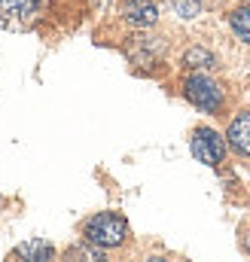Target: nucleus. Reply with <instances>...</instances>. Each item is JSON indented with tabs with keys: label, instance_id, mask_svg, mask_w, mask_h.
I'll return each mask as SVG.
<instances>
[{
	"label": "nucleus",
	"instance_id": "nucleus-1",
	"mask_svg": "<svg viewBox=\"0 0 250 262\" xmlns=\"http://www.w3.org/2000/svg\"><path fill=\"white\" fill-rule=\"evenodd\" d=\"M86 241L98 247H119L128 235V223L119 213H98L86 223Z\"/></svg>",
	"mask_w": 250,
	"mask_h": 262
},
{
	"label": "nucleus",
	"instance_id": "nucleus-2",
	"mask_svg": "<svg viewBox=\"0 0 250 262\" xmlns=\"http://www.w3.org/2000/svg\"><path fill=\"white\" fill-rule=\"evenodd\" d=\"M183 95H186L198 110H204V113H217L223 107V92L207 76H189L186 82H183Z\"/></svg>",
	"mask_w": 250,
	"mask_h": 262
},
{
	"label": "nucleus",
	"instance_id": "nucleus-3",
	"mask_svg": "<svg viewBox=\"0 0 250 262\" xmlns=\"http://www.w3.org/2000/svg\"><path fill=\"white\" fill-rule=\"evenodd\" d=\"M189 146H192V156H195L198 162L211 165V168H217V165L226 159V143H223V137L214 128H195Z\"/></svg>",
	"mask_w": 250,
	"mask_h": 262
},
{
	"label": "nucleus",
	"instance_id": "nucleus-4",
	"mask_svg": "<svg viewBox=\"0 0 250 262\" xmlns=\"http://www.w3.org/2000/svg\"><path fill=\"white\" fill-rule=\"evenodd\" d=\"M46 0H0V25L3 28H28Z\"/></svg>",
	"mask_w": 250,
	"mask_h": 262
},
{
	"label": "nucleus",
	"instance_id": "nucleus-5",
	"mask_svg": "<svg viewBox=\"0 0 250 262\" xmlns=\"http://www.w3.org/2000/svg\"><path fill=\"white\" fill-rule=\"evenodd\" d=\"M122 15H125V21L134 25V28H150L159 18V9H156L153 0H125Z\"/></svg>",
	"mask_w": 250,
	"mask_h": 262
},
{
	"label": "nucleus",
	"instance_id": "nucleus-6",
	"mask_svg": "<svg viewBox=\"0 0 250 262\" xmlns=\"http://www.w3.org/2000/svg\"><path fill=\"white\" fill-rule=\"evenodd\" d=\"M226 140H229V146H232L238 156H250V110L238 113V116L229 122Z\"/></svg>",
	"mask_w": 250,
	"mask_h": 262
},
{
	"label": "nucleus",
	"instance_id": "nucleus-7",
	"mask_svg": "<svg viewBox=\"0 0 250 262\" xmlns=\"http://www.w3.org/2000/svg\"><path fill=\"white\" fill-rule=\"evenodd\" d=\"M9 259L12 262H52L55 259V247H52L49 241H28V244H22Z\"/></svg>",
	"mask_w": 250,
	"mask_h": 262
},
{
	"label": "nucleus",
	"instance_id": "nucleus-8",
	"mask_svg": "<svg viewBox=\"0 0 250 262\" xmlns=\"http://www.w3.org/2000/svg\"><path fill=\"white\" fill-rule=\"evenodd\" d=\"M64 262H107V256L98 244H79L64 253Z\"/></svg>",
	"mask_w": 250,
	"mask_h": 262
},
{
	"label": "nucleus",
	"instance_id": "nucleus-9",
	"mask_svg": "<svg viewBox=\"0 0 250 262\" xmlns=\"http://www.w3.org/2000/svg\"><path fill=\"white\" fill-rule=\"evenodd\" d=\"M229 25H232V31H235L244 43H250V6L247 3L229 12Z\"/></svg>",
	"mask_w": 250,
	"mask_h": 262
},
{
	"label": "nucleus",
	"instance_id": "nucleus-10",
	"mask_svg": "<svg viewBox=\"0 0 250 262\" xmlns=\"http://www.w3.org/2000/svg\"><path fill=\"white\" fill-rule=\"evenodd\" d=\"M183 64L186 67H214V55L207 52V49H201V46H195V49H189L186 55H183Z\"/></svg>",
	"mask_w": 250,
	"mask_h": 262
},
{
	"label": "nucleus",
	"instance_id": "nucleus-11",
	"mask_svg": "<svg viewBox=\"0 0 250 262\" xmlns=\"http://www.w3.org/2000/svg\"><path fill=\"white\" fill-rule=\"evenodd\" d=\"M174 9H177L183 18H192V15L198 12V3H195V0H177V3H174Z\"/></svg>",
	"mask_w": 250,
	"mask_h": 262
},
{
	"label": "nucleus",
	"instance_id": "nucleus-12",
	"mask_svg": "<svg viewBox=\"0 0 250 262\" xmlns=\"http://www.w3.org/2000/svg\"><path fill=\"white\" fill-rule=\"evenodd\" d=\"M244 247H247V253H250V235H244Z\"/></svg>",
	"mask_w": 250,
	"mask_h": 262
},
{
	"label": "nucleus",
	"instance_id": "nucleus-13",
	"mask_svg": "<svg viewBox=\"0 0 250 262\" xmlns=\"http://www.w3.org/2000/svg\"><path fill=\"white\" fill-rule=\"evenodd\" d=\"M147 262H168V259H162V256H153V259H147Z\"/></svg>",
	"mask_w": 250,
	"mask_h": 262
},
{
	"label": "nucleus",
	"instance_id": "nucleus-14",
	"mask_svg": "<svg viewBox=\"0 0 250 262\" xmlns=\"http://www.w3.org/2000/svg\"><path fill=\"white\" fill-rule=\"evenodd\" d=\"M241 3H247V6H250V0H241Z\"/></svg>",
	"mask_w": 250,
	"mask_h": 262
}]
</instances>
